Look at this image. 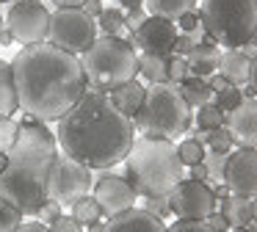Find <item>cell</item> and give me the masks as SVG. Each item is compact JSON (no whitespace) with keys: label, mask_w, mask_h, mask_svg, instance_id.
Wrapping results in <instances>:
<instances>
[{"label":"cell","mask_w":257,"mask_h":232,"mask_svg":"<svg viewBox=\"0 0 257 232\" xmlns=\"http://www.w3.org/2000/svg\"><path fill=\"white\" fill-rule=\"evenodd\" d=\"M20 108L39 122H58L86 94V72L78 55L50 42L28 44L12 58Z\"/></svg>","instance_id":"6da1fadb"},{"label":"cell","mask_w":257,"mask_h":232,"mask_svg":"<svg viewBox=\"0 0 257 232\" xmlns=\"http://www.w3.org/2000/svg\"><path fill=\"white\" fill-rule=\"evenodd\" d=\"M56 141L64 155L89 169H111L127 158L136 125L111 102L105 91H86L67 116L58 119Z\"/></svg>","instance_id":"7a4b0ae2"},{"label":"cell","mask_w":257,"mask_h":232,"mask_svg":"<svg viewBox=\"0 0 257 232\" xmlns=\"http://www.w3.org/2000/svg\"><path fill=\"white\" fill-rule=\"evenodd\" d=\"M58 155L56 133L39 119H23L14 147L9 149V166L0 174V199L23 215H36L47 202V174Z\"/></svg>","instance_id":"3957f363"},{"label":"cell","mask_w":257,"mask_h":232,"mask_svg":"<svg viewBox=\"0 0 257 232\" xmlns=\"http://www.w3.org/2000/svg\"><path fill=\"white\" fill-rule=\"evenodd\" d=\"M124 180L144 199L172 193L174 185L183 180V163L177 158V147L166 138H136L124 158Z\"/></svg>","instance_id":"277c9868"},{"label":"cell","mask_w":257,"mask_h":232,"mask_svg":"<svg viewBox=\"0 0 257 232\" xmlns=\"http://www.w3.org/2000/svg\"><path fill=\"white\" fill-rule=\"evenodd\" d=\"M191 105L185 102V97L180 94L177 83H150L144 94L139 113L133 116L136 130H141V136L152 138H172L188 133L191 127Z\"/></svg>","instance_id":"5b68a950"},{"label":"cell","mask_w":257,"mask_h":232,"mask_svg":"<svg viewBox=\"0 0 257 232\" xmlns=\"http://www.w3.org/2000/svg\"><path fill=\"white\" fill-rule=\"evenodd\" d=\"M80 64L94 91L108 94L111 88L139 77V53L130 42L116 36H97V42L80 55Z\"/></svg>","instance_id":"8992f818"},{"label":"cell","mask_w":257,"mask_h":232,"mask_svg":"<svg viewBox=\"0 0 257 232\" xmlns=\"http://www.w3.org/2000/svg\"><path fill=\"white\" fill-rule=\"evenodd\" d=\"M202 28L227 50H240L257 31V0H202Z\"/></svg>","instance_id":"52a82bcc"},{"label":"cell","mask_w":257,"mask_h":232,"mask_svg":"<svg viewBox=\"0 0 257 232\" xmlns=\"http://www.w3.org/2000/svg\"><path fill=\"white\" fill-rule=\"evenodd\" d=\"M97 20H91L83 9H56L50 14L47 42L72 55H83L97 42Z\"/></svg>","instance_id":"ba28073f"},{"label":"cell","mask_w":257,"mask_h":232,"mask_svg":"<svg viewBox=\"0 0 257 232\" xmlns=\"http://www.w3.org/2000/svg\"><path fill=\"white\" fill-rule=\"evenodd\" d=\"M91 188H94V177H91L89 166L58 152L50 166V174H47V199L58 202L61 207L64 204L72 207L80 196H89Z\"/></svg>","instance_id":"9c48e42d"},{"label":"cell","mask_w":257,"mask_h":232,"mask_svg":"<svg viewBox=\"0 0 257 232\" xmlns=\"http://www.w3.org/2000/svg\"><path fill=\"white\" fill-rule=\"evenodd\" d=\"M50 14L53 11H47L42 0H14V3H9V11L3 20H6V28L12 31L14 42H23V47H28V44L47 42Z\"/></svg>","instance_id":"30bf717a"},{"label":"cell","mask_w":257,"mask_h":232,"mask_svg":"<svg viewBox=\"0 0 257 232\" xmlns=\"http://www.w3.org/2000/svg\"><path fill=\"white\" fill-rule=\"evenodd\" d=\"M169 204L177 218H191V221H205L216 210V193L207 182L199 180H180L174 191L169 193Z\"/></svg>","instance_id":"8fae6325"},{"label":"cell","mask_w":257,"mask_h":232,"mask_svg":"<svg viewBox=\"0 0 257 232\" xmlns=\"http://www.w3.org/2000/svg\"><path fill=\"white\" fill-rule=\"evenodd\" d=\"M174 42H177V25L163 17H147L144 25L133 31V47L141 50V55H158V58H172Z\"/></svg>","instance_id":"7c38bea8"},{"label":"cell","mask_w":257,"mask_h":232,"mask_svg":"<svg viewBox=\"0 0 257 232\" xmlns=\"http://www.w3.org/2000/svg\"><path fill=\"white\" fill-rule=\"evenodd\" d=\"M224 185L229 193L238 196H257V149L240 147L238 152L227 155V169H224Z\"/></svg>","instance_id":"4fadbf2b"},{"label":"cell","mask_w":257,"mask_h":232,"mask_svg":"<svg viewBox=\"0 0 257 232\" xmlns=\"http://www.w3.org/2000/svg\"><path fill=\"white\" fill-rule=\"evenodd\" d=\"M91 196L97 199L102 215L111 218V215H119V213H124V210L136 207V196H139V193L133 191V185H130L124 177L102 174L100 180L94 182V188H91Z\"/></svg>","instance_id":"5bb4252c"},{"label":"cell","mask_w":257,"mask_h":232,"mask_svg":"<svg viewBox=\"0 0 257 232\" xmlns=\"http://www.w3.org/2000/svg\"><path fill=\"white\" fill-rule=\"evenodd\" d=\"M227 130L238 147H257V99L243 97L238 108L227 113Z\"/></svg>","instance_id":"9a60e30c"},{"label":"cell","mask_w":257,"mask_h":232,"mask_svg":"<svg viewBox=\"0 0 257 232\" xmlns=\"http://www.w3.org/2000/svg\"><path fill=\"white\" fill-rule=\"evenodd\" d=\"M102 232H166V224H163V218L152 215L150 210L130 207L119 215H111L102 224Z\"/></svg>","instance_id":"2e32d148"},{"label":"cell","mask_w":257,"mask_h":232,"mask_svg":"<svg viewBox=\"0 0 257 232\" xmlns=\"http://www.w3.org/2000/svg\"><path fill=\"white\" fill-rule=\"evenodd\" d=\"M185 61H188L191 75H196V77H210L213 72L218 69V61H221V50H218L213 42H199L188 55H185Z\"/></svg>","instance_id":"e0dca14e"},{"label":"cell","mask_w":257,"mask_h":232,"mask_svg":"<svg viewBox=\"0 0 257 232\" xmlns=\"http://www.w3.org/2000/svg\"><path fill=\"white\" fill-rule=\"evenodd\" d=\"M218 69H221V77L227 83H232V86H243V83H249L251 58L243 55V50H227V53H221Z\"/></svg>","instance_id":"ac0fdd59"},{"label":"cell","mask_w":257,"mask_h":232,"mask_svg":"<svg viewBox=\"0 0 257 232\" xmlns=\"http://www.w3.org/2000/svg\"><path fill=\"white\" fill-rule=\"evenodd\" d=\"M144 94H147V86H141L139 80H130V83H122V86L111 88L108 97H111V102L116 105L124 116L133 119V116L139 113L141 102H144Z\"/></svg>","instance_id":"d6986e66"},{"label":"cell","mask_w":257,"mask_h":232,"mask_svg":"<svg viewBox=\"0 0 257 232\" xmlns=\"http://www.w3.org/2000/svg\"><path fill=\"white\" fill-rule=\"evenodd\" d=\"M17 110H20V99H17V86H14L12 61L0 58V119L14 116Z\"/></svg>","instance_id":"ffe728a7"},{"label":"cell","mask_w":257,"mask_h":232,"mask_svg":"<svg viewBox=\"0 0 257 232\" xmlns=\"http://www.w3.org/2000/svg\"><path fill=\"white\" fill-rule=\"evenodd\" d=\"M221 215L227 218L229 226H249L254 224L251 218V199L249 196H238V193H229L221 199Z\"/></svg>","instance_id":"44dd1931"},{"label":"cell","mask_w":257,"mask_h":232,"mask_svg":"<svg viewBox=\"0 0 257 232\" xmlns=\"http://www.w3.org/2000/svg\"><path fill=\"white\" fill-rule=\"evenodd\" d=\"M144 9L150 17H163V20L177 22L183 14L196 9V0H144Z\"/></svg>","instance_id":"7402d4cb"},{"label":"cell","mask_w":257,"mask_h":232,"mask_svg":"<svg viewBox=\"0 0 257 232\" xmlns=\"http://www.w3.org/2000/svg\"><path fill=\"white\" fill-rule=\"evenodd\" d=\"M180 94L185 97V102L191 108H202V105L213 102V88L207 86V77H196V75H188L183 83H177Z\"/></svg>","instance_id":"603a6c76"},{"label":"cell","mask_w":257,"mask_h":232,"mask_svg":"<svg viewBox=\"0 0 257 232\" xmlns=\"http://www.w3.org/2000/svg\"><path fill=\"white\" fill-rule=\"evenodd\" d=\"M97 28L105 36H116V39H124V42H133V31L124 25L122 9H102V14L97 17Z\"/></svg>","instance_id":"cb8c5ba5"},{"label":"cell","mask_w":257,"mask_h":232,"mask_svg":"<svg viewBox=\"0 0 257 232\" xmlns=\"http://www.w3.org/2000/svg\"><path fill=\"white\" fill-rule=\"evenodd\" d=\"M194 138H199L202 144H205V149L207 152H221V155H229L232 152V147H235V141H232V133L227 130V125L224 127H216V130H196V136Z\"/></svg>","instance_id":"d4e9b609"},{"label":"cell","mask_w":257,"mask_h":232,"mask_svg":"<svg viewBox=\"0 0 257 232\" xmlns=\"http://www.w3.org/2000/svg\"><path fill=\"white\" fill-rule=\"evenodd\" d=\"M139 75L150 83H166L169 80V58L158 55H139Z\"/></svg>","instance_id":"484cf974"},{"label":"cell","mask_w":257,"mask_h":232,"mask_svg":"<svg viewBox=\"0 0 257 232\" xmlns=\"http://www.w3.org/2000/svg\"><path fill=\"white\" fill-rule=\"evenodd\" d=\"M72 218H78L83 226H89V224H94V221H102V210H100V204H97V199L91 196H80L78 202L72 204Z\"/></svg>","instance_id":"4316f807"},{"label":"cell","mask_w":257,"mask_h":232,"mask_svg":"<svg viewBox=\"0 0 257 232\" xmlns=\"http://www.w3.org/2000/svg\"><path fill=\"white\" fill-rule=\"evenodd\" d=\"M205 144L199 141V138H185V141H180V147H177V158H180V163L183 166H196V163H202L205 160Z\"/></svg>","instance_id":"83f0119b"},{"label":"cell","mask_w":257,"mask_h":232,"mask_svg":"<svg viewBox=\"0 0 257 232\" xmlns=\"http://www.w3.org/2000/svg\"><path fill=\"white\" fill-rule=\"evenodd\" d=\"M196 125H199V130H216V127H224L227 125V113H224L221 108H216L213 102L202 105L199 113H196Z\"/></svg>","instance_id":"f1b7e54d"},{"label":"cell","mask_w":257,"mask_h":232,"mask_svg":"<svg viewBox=\"0 0 257 232\" xmlns=\"http://www.w3.org/2000/svg\"><path fill=\"white\" fill-rule=\"evenodd\" d=\"M20 224H23V213L6 199H0V232H17Z\"/></svg>","instance_id":"f546056e"},{"label":"cell","mask_w":257,"mask_h":232,"mask_svg":"<svg viewBox=\"0 0 257 232\" xmlns=\"http://www.w3.org/2000/svg\"><path fill=\"white\" fill-rule=\"evenodd\" d=\"M240 99H243V91H240L238 86H227L224 91L213 94V105H216V108H221L224 113H229L232 108H238Z\"/></svg>","instance_id":"4dcf8cb0"},{"label":"cell","mask_w":257,"mask_h":232,"mask_svg":"<svg viewBox=\"0 0 257 232\" xmlns=\"http://www.w3.org/2000/svg\"><path fill=\"white\" fill-rule=\"evenodd\" d=\"M17 133H20V122H14L12 116H3L0 119V152H9L14 147Z\"/></svg>","instance_id":"1f68e13d"},{"label":"cell","mask_w":257,"mask_h":232,"mask_svg":"<svg viewBox=\"0 0 257 232\" xmlns=\"http://www.w3.org/2000/svg\"><path fill=\"white\" fill-rule=\"evenodd\" d=\"M205 169H207V177H213V180L224 182V169H227V155L221 152H205Z\"/></svg>","instance_id":"d6a6232c"},{"label":"cell","mask_w":257,"mask_h":232,"mask_svg":"<svg viewBox=\"0 0 257 232\" xmlns=\"http://www.w3.org/2000/svg\"><path fill=\"white\" fill-rule=\"evenodd\" d=\"M188 75H191L188 61H185L183 55H172V58H169V83H183Z\"/></svg>","instance_id":"836d02e7"},{"label":"cell","mask_w":257,"mask_h":232,"mask_svg":"<svg viewBox=\"0 0 257 232\" xmlns=\"http://www.w3.org/2000/svg\"><path fill=\"white\" fill-rule=\"evenodd\" d=\"M166 232H216L207 221H191V218H177L172 226H166Z\"/></svg>","instance_id":"e575fe53"},{"label":"cell","mask_w":257,"mask_h":232,"mask_svg":"<svg viewBox=\"0 0 257 232\" xmlns=\"http://www.w3.org/2000/svg\"><path fill=\"white\" fill-rule=\"evenodd\" d=\"M144 210H150L152 215H158V218H169L172 215V204H169V193H163V196H147V204Z\"/></svg>","instance_id":"d590c367"},{"label":"cell","mask_w":257,"mask_h":232,"mask_svg":"<svg viewBox=\"0 0 257 232\" xmlns=\"http://www.w3.org/2000/svg\"><path fill=\"white\" fill-rule=\"evenodd\" d=\"M50 232H86L83 224H80L78 218H72V215H58L56 221L50 224Z\"/></svg>","instance_id":"8d00e7d4"},{"label":"cell","mask_w":257,"mask_h":232,"mask_svg":"<svg viewBox=\"0 0 257 232\" xmlns=\"http://www.w3.org/2000/svg\"><path fill=\"white\" fill-rule=\"evenodd\" d=\"M36 215L42 218V224H47V226H50L53 221H56L58 215H61V204H58V202H53V199H47V202L42 204V210H39Z\"/></svg>","instance_id":"74e56055"},{"label":"cell","mask_w":257,"mask_h":232,"mask_svg":"<svg viewBox=\"0 0 257 232\" xmlns=\"http://www.w3.org/2000/svg\"><path fill=\"white\" fill-rule=\"evenodd\" d=\"M177 25H180V31H183V33H191V31H196V28H202V17L196 14V9H194V11H188V14L180 17Z\"/></svg>","instance_id":"f35d334b"},{"label":"cell","mask_w":257,"mask_h":232,"mask_svg":"<svg viewBox=\"0 0 257 232\" xmlns=\"http://www.w3.org/2000/svg\"><path fill=\"white\" fill-rule=\"evenodd\" d=\"M147 11L144 9H136V11H127V14H124V25L130 28V31H139L141 25H144V20H147Z\"/></svg>","instance_id":"ab89813d"},{"label":"cell","mask_w":257,"mask_h":232,"mask_svg":"<svg viewBox=\"0 0 257 232\" xmlns=\"http://www.w3.org/2000/svg\"><path fill=\"white\" fill-rule=\"evenodd\" d=\"M207 224H210L213 226V229H216V232H227L229 229V224H227V218H224V215L221 213H216V210H213V213L210 215H207Z\"/></svg>","instance_id":"60d3db41"},{"label":"cell","mask_w":257,"mask_h":232,"mask_svg":"<svg viewBox=\"0 0 257 232\" xmlns=\"http://www.w3.org/2000/svg\"><path fill=\"white\" fill-rule=\"evenodd\" d=\"M80 9H83L86 14L91 17V20H97V17L102 14V9H105V6H102V0H86V3L80 6Z\"/></svg>","instance_id":"b9f144b4"},{"label":"cell","mask_w":257,"mask_h":232,"mask_svg":"<svg viewBox=\"0 0 257 232\" xmlns=\"http://www.w3.org/2000/svg\"><path fill=\"white\" fill-rule=\"evenodd\" d=\"M17 232H50V226L42 224V221H23L17 226Z\"/></svg>","instance_id":"7bdbcfd3"},{"label":"cell","mask_w":257,"mask_h":232,"mask_svg":"<svg viewBox=\"0 0 257 232\" xmlns=\"http://www.w3.org/2000/svg\"><path fill=\"white\" fill-rule=\"evenodd\" d=\"M207 86L213 88V94H218V91H224L227 86H232V83H227L221 75H210V77H207Z\"/></svg>","instance_id":"ee69618b"},{"label":"cell","mask_w":257,"mask_h":232,"mask_svg":"<svg viewBox=\"0 0 257 232\" xmlns=\"http://www.w3.org/2000/svg\"><path fill=\"white\" fill-rule=\"evenodd\" d=\"M191 180H199V182H207L210 177H207V169H205V163H196V166H191Z\"/></svg>","instance_id":"f6af8a7d"},{"label":"cell","mask_w":257,"mask_h":232,"mask_svg":"<svg viewBox=\"0 0 257 232\" xmlns=\"http://www.w3.org/2000/svg\"><path fill=\"white\" fill-rule=\"evenodd\" d=\"M249 86H251V94H257V53L251 55V69H249Z\"/></svg>","instance_id":"bcb514c9"},{"label":"cell","mask_w":257,"mask_h":232,"mask_svg":"<svg viewBox=\"0 0 257 232\" xmlns=\"http://www.w3.org/2000/svg\"><path fill=\"white\" fill-rule=\"evenodd\" d=\"M53 3H56L58 9H80L86 0H53Z\"/></svg>","instance_id":"7dc6e473"},{"label":"cell","mask_w":257,"mask_h":232,"mask_svg":"<svg viewBox=\"0 0 257 232\" xmlns=\"http://www.w3.org/2000/svg\"><path fill=\"white\" fill-rule=\"evenodd\" d=\"M124 11H136V9H144V0H119Z\"/></svg>","instance_id":"c3c4849f"},{"label":"cell","mask_w":257,"mask_h":232,"mask_svg":"<svg viewBox=\"0 0 257 232\" xmlns=\"http://www.w3.org/2000/svg\"><path fill=\"white\" fill-rule=\"evenodd\" d=\"M9 44H14V36H12V31L3 25V31H0V47H9Z\"/></svg>","instance_id":"681fc988"},{"label":"cell","mask_w":257,"mask_h":232,"mask_svg":"<svg viewBox=\"0 0 257 232\" xmlns=\"http://www.w3.org/2000/svg\"><path fill=\"white\" fill-rule=\"evenodd\" d=\"M213 193H216V199H224V196H229V188L227 185H218Z\"/></svg>","instance_id":"f907efd6"},{"label":"cell","mask_w":257,"mask_h":232,"mask_svg":"<svg viewBox=\"0 0 257 232\" xmlns=\"http://www.w3.org/2000/svg\"><path fill=\"white\" fill-rule=\"evenodd\" d=\"M6 166H9V152H0V174H3Z\"/></svg>","instance_id":"816d5d0a"},{"label":"cell","mask_w":257,"mask_h":232,"mask_svg":"<svg viewBox=\"0 0 257 232\" xmlns=\"http://www.w3.org/2000/svg\"><path fill=\"white\" fill-rule=\"evenodd\" d=\"M251 218H254V224H257V196H251Z\"/></svg>","instance_id":"f5cc1de1"},{"label":"cell","mask_w":257,"mask_h":232,"mask_svg":"<svg viewBox=\"0 0 257 232\" xmlns=\"http://www.w3.org/2000/svg\"><path fill=\"white\" fill-rule=\"evenodd\" d=\"M227 232H251V229H249V226H229Z\"/></svg>","instance_id":"db71d44e"},{"label":"cell","mask_w":257,"mask_h":232,"mask_svg":"<svg viewBox=\"0 0 257 232\" xmlns=\"http://www.w3.org/2000/svg\"><path fill=\"white\" fill-rule=\"evenodd\" d=\"M3 25H6V20H3V14H0V31H3Z\"/></svg>","instance_id":"11a10c76"},{"label":"cell","mask_w":257,"mask_h":232,"mask_svg":"<svg viewBox=\"0 0 257 232\" xmlns=\"http://www.w3.org/2000/svg\"><path fill=\"white\" fill-rule=\"evenodd\" d=\"M251 44H254V47H257V31H254V36H251Z\"/></svg>","instance_id":"9f6ffc18"},{"label":"cell","mask_w":257,"mask_h":232,"mask_svg":"<svg viewBox=\"0 0 257 232\" xmlns=\"http://www.w3.org/2000/svg\"><path fill=\"white\" fill-rule=\"evenodd\" d=\"M0 3H14V0H0Z\"/></svg>","instance_id":"6f0895ef"}]
</instances>
